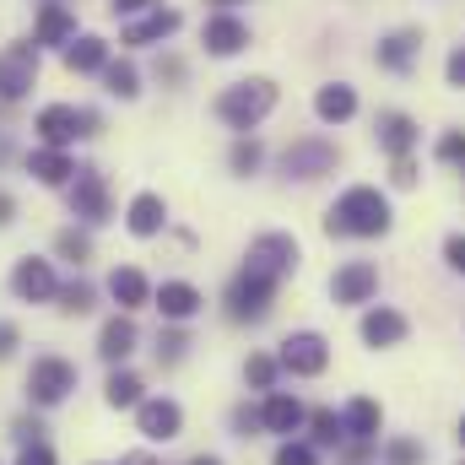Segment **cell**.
<instances>
[{
	"label": "cell",
	"instance_id": "d4e9b609",
	"mask_svg": "<svg viewBox=\"0 0 465 465\" xmlns=\"http://www.w3.org/2000/svg\"><path fill=\"white\" fill-rule=\"evenodd\" d=\"M141 347V331H135V320L130 314H114L104 331H98V357L109 362V368H124V357Z\"/></svg>",
	"mask_w": 465,
	"mask_h": 465
},
{
	"label": "cell",
	"instance_id": "4fadbf2b",
	"mask_svg": "<svg viewBox=\"0 0 465 465\" xmlns=\"http://www.w3.org/2000/svg\"><path fill=\"white\" fill-rule=\"evenodd\" d=\"M11 292H16L22 303H54V298H60V276H54L49 260L22 254V260L11 265Z\"/></svg>",
	"mask_w": 465,
	"mask_h": 465
},
{
	"label": "cell",
	"instance_id": "f35d334b",
	"mask_svg": "<svg viewBox=\"0 0 465 465\" xmlns=\"http://www.w3.org/2000/svg\"><path fill=\"white\" fill-rule=\"evenodd\" d=\"M422 460H428V450L417 439H390L384 444V465H422Z\"/></svg>",
	"mask_w": 465,
	"mask_h": 465
},
{
	"label": "cell",
	"instance_id": "60d3db41",
	"mask_svg": "<svg viewBox=\"0 0 465 465\" xmlns=\"http://www.w3.org/2000/svg\"><path fill=\"white\" fill-rule=\"evenodd\" d=\"M444 82H450L455 93H465V44H455V49L444 54Z\"/></svg>",
	"mask_w": 465,
	"mask_h": 465
},
{
	"label": "cell",
	"instance_id": "7402d4cb",
	"mask_svg": "<svg viewBox=\"0 0 465 465\" xmlns=\"http://www.w3.org/2000/svg\"><path fill=\"white\" fill-rule=\"evenodd\" d=\"M260 422H265V433H282V439H292V433L309 422V406H303L298 395H282V390H271V395H265V406H260Z\"/></svg>",
	"mask_w": 465,
	"mask_h": 465
},
{
	"label": "cell",
	"instance_id": "7a4b0ae2",
	"mask_svg": "<svg viewBox=\"0 0 465 465\" xmlns=\"http://www.w3.org/2000/svg\"><path fill=\"white\" fill-rule=\"evenodd\" d=\"M276 98H282V93H276V82H271V76H249V82H232L228 93L217 98V119H223L228 130H238V135H249L260 119L276 109Z\"/></svg>",
	"mask_w": 465,
	"mask_h": 465
},
{
	"label": "cell",
	"instance_id": "f6af8a7d",
	"mask_svg": "<svg viewBox=\"0 0 465 465\" xmlns=\"http://www.w3.org/2000/svg\"><path fill=\"white\" fill-rule=\"evenodd\" d=\"M22 347V331H16V320H0V362H11Z\"/></svg>",
	"mask_w": 465,
	"mask_h": 465
},
{
	"label": "cell",
	"instance_id": "f546056e",
	"mask_svg": "<svg viewBox=\"0 0 465 465\" xmlns=\"http://www.w3.org/2000/svg\"><path fill=\"white\" fill-rule=\"evenodd\" d=\"M309 444L314 450H341L347 444V428H341V411H331V406H320V411H309Z\"/></svg>",
	"mask_w": 465,
	"mask_h": 465
},
{
	"label": "cell",
	"instance_id": "9c48e42d",
	"mask_svg": "<svg viewBox=\"0 0 465 465\" xmlns=\"http://www.w3.org/2000/svg\"><path fill=\"white\" fill-rule=\"evenodd\" d=\"M276 362H282V373H292V379H320L325 368H331V341L320 336V331H292L282 351H276Z\"/></svg>",
	"mask_w": 465,
	"mask_h": 465
},
{
	"label": "cell",
	"instance_id": "ffe728a7",
	"mask_svg": "<svg viewBox=\"0 0 465 465\" xmlns=\"http://www.w3.org/2000/svg\"><path fill=\"white\" fill-rule=\"evenodd\" d=\"M373 141H379V152H390V157H411V146L422 141V130H417V119L411 114L384 109V114L373 119Z\"/></svg>",
	"mask_w": 465,
	"mask_h": 465
},
{
	"label": "cell",
	"instance_id": "5bb4252c",
	"mask_svg": "<svg viewBox=\"0 0 465 465\" xmlns=\"http://www.w3.org/2000/svg\"><path fill=\"white\" fill-rule=\"evenodd\" d=\"M373 292H379V265H373V260H347V265L331 276V298H336V309L373 303Z\"/></svg>",
	"mask_w": 465,
	"mask_h": 465
},
{
	"label": "cell",
	"instance_id": "c3c4849f",
	"mask_svg": "<svg viewBox=\"0 0 465 465\" xmlns=\"http://www.w3.org/2000/svg\"><path fill=\"white\" fill-rule=\"evenodd\" d=\"M157 0H109V11L114 16H141V11H152Z\"/></svg>",
	"mask_w": 465,
	"mask_h": 465
},
{
	"label": "cell",
	"instance_id": "3957f363",
	"mask_svg": "<svg viewBox=\"0 0 465 465\" xmlns=\"http://www.w3.org/2000/svg\"><path fill=\"white\" fill-rule=\"evenodd\" d=\"M82 384V368L71 362V357H60V351H44V357H33V368H27V406L33 411H54L60 401H71V390Z\"/></svg>",
	"mask_w": 465,
	"mask_h": 465
},
{
	"label": "cell",
	"instance_id": "f1b7e54d",
	"mask_svg": "<svg viewBox=\"0 0 465 465\" xmlns=\"http://www.w3.org/2000/svg\"><path fill=\"white\" fill-rule=\"evenodd\" d=\"M104 401H109L114 411H135V406L146 401V384H141V373H130V368H109V384H104Z\"/></svg>",
	"mask_w": 465,
	"mask_h": 465
},
{
	"label": "cell",
	"instance_id": "d6986e66",
	"mask_svg": "<svg viewBox=\"0 0 465 465\" xmlns=\"http://www.w3.org/2000/svg\"><path fill=\"white\" fill-rule=\"evenodd\" d=\"M76 38V11L65 0H44L38 5V22H33V44L38 49H65Z\"/></svg>",
	"mask_w": 465,
	"mask_h": 465
},
{
	"label": "cell",
	"instance_id": "db71d44e",
	"mask_svg": "<svg viewBox=\"0 0 465 465\" xmlns=\"http://www.w3.org/2000/svg\"><path fill=\"white\" fill-rule=\"evenodd\" d=\"M212 5H217V11H232V5H238V0H212Z\"/></svg>",
	"mask_w": 465,
	"mask_h": 465
},
{
	"label": "cell",
	"instance_id": "f907efd6",
	"mask_svg": "<svg viewBox=\"0 0 465 465\" xmlns=\"http://www.w3.org/2000/svg\"><path fill=\"white\" fill-rule=\"evenodd\" d=\"M119 465H163V460H152V455H124Z\"/></svg>",
	"mask_w": 465,
	"mask_h": 465
},
{
	"label": "cell",
	"instance_id": "7dc6e473",
	"mask_svg": "<svg viewBox=\"0 0 465 465\" xmlns=\"http://www.w3.org/2000/svg\"><path fill=\"white\" fill-rule=\"evenodd\" d=\"M16 465H54V450H49V444H22Z\"/></svg>",
	"mask_w": 465,
	"mask_h": 465
},
{
	"label": "cell",
	"instance_id": "30bf717a",
	"mask_svg": "<svg viewBox=\"0 0 465 465\" xmlns=\"http://www.w3.org/2000/svg\"><path fill=\"white\" fill-rule=\"evenodd\" d=\"M65 195H71V217L82 228H104L109 223V179L98 168H76V179L65 184Z\"/></svg>",
	"mask_w": 465,
	"mask_h": 465
},
{
	"label": "cell",
	"instance_id": "cb8c5ba5",
	"mask_svg": "<svg viewBox=\"0 0 465 465\" xmlns=\"http://www.w3.org/2000/svg\"><path fill=\"white\" fill-rule=\"evenodd\" d=\"M124 228L135 232V238H157V232L168 228V201H163L157 190H141V195L124 206Z\"/></svg>",
	"mask_w": 465,
	"mask_h": 465
},
{
	"label": "cell",
	"instance_id": "bcb514c9",
	"mask_svg": "<svg viewBox=\"0 0 465 465\" xmlns=\"http://www.w3.org/2000/svg\"><path fill=\"white\" fill-rule=\"evenodd\" d=\"M157 82L179 87V82H184V60H179V54H163V60H157Z\"/></svg>",
	"mask_w": 465,
	"mask_h": 465
},
{
	"label": "cell",
	"instance_id": "ac0fdd59",
	"mask_svg": "<svg viewBox=\"0 0 465 465\" xmlns=\"http://www.w3.org/2000/svg\"><path fill=\"white\" fill-rule=\"evenodd\" d=\"M152 309L163 314V325H190V320L206 309V298H201L195 282H163V287L152 292Z\"/></svg>",
	"mask_w": 465,
	"mask_h": 465
},
{
	"label": "cell",
	"instance_id": "1f68e13d",
	"mask_svg": "<svg viewBox=\"0 0 465 465\" xmlns=\"http://www.w3.org/2000/svg\"><path fill=\"white\" fill-rule=\"evenodd\" d=\"M104 93L119 98V104H130V98L141 93V71H135L130 60H109V65H104Z\"/></svg>",
	"mask_w": 465,
	"mask_h": 465
},
{
	"label": "cell",
	"instance_id": "7c38bea8",
	"mask_svg": "<svg viewBox=\"0 0 465 465\" xmlns=\"http://www.w3.org/2000/svg\"><path fill=\"white\" fill-rule=\"evenodd\" d=\"M422 27H395V33H384L379 44H373V65L379 71H390V76H411L417 71V60H422Z\"/></svg>",
	"mask_w": 465,
	"mask_h": 465
},
{
	"label": "cell",
	"instance_id": "6da1fadb",
	"mask_svg": "<svg viewBox=\"0 0 465 465\" xmlns=\"http://www.w3.org/2000/svg\"><path fill=\"white\" fill-rule=\"evenodd\" d=\"M395 228L390 195L373 184H351L336 195V206L325 212V238H384Z\"/></svg>",
	"mask_w": 465,
	"mask_h": 465
},
{
	"label": "cell",
	"instance_id": "603a6c76",
	"mask_svg": "<svg viewBox=\"0 0 465 465\" xmlns=\"http://www.w3.org/2000/svg\"><path fill=\"white\" fill-rule=\"evenodd\" d=\"M152 282H146V271H135V265H114L109 271V298L119 303V314H135V309H146L152 303Z\"/></svg>",
	"mask_w": 465,
	"mask_h": 465
},
{
	"label": "cell",
	"instance_id": "ab89813d",
	"mask_svg": "<svg viewBox=\"0 0 465 465\" xmlns=\"http://www.w3.org/2000/svg\"><path fill=\"white\" fill-rule=\"evenodd\" d=\"M232 433H238V439H254V433H265L260 411H254V406H232Z\"/></svg>",
	"mask_w": 465,
	"mask_h": 465
},
{
	"label": "cell",
	"instance_id": "52a82bcc",
	"mask_svg": "<svg viewBox=\"0 0 465 465\" xmlns=\"http://www.w3.org/2000/svg\"><path fill=\"white\" fill-rule=\"evenodd\" d=\"M298 260H303V249L292 232H260V238H249V254H243V265L271 276V282H287L298 271Z\"/></svg>",
	"mask_w": 465,
	"mask_h": 465
},
{
	"label": "cell",
	"instance_id": "277c9868",
	"mask_svg": "<svg viewBox=\"0 0 465 465\" xmlns=\"http://www.w3.org/2000/svg\"><path fill=\"white\" fill-rule=\"evenodd\" d=\"M276 287L282 282H271V276H260V271L243 265L228 282V292H223V314H228L232 325H260L271 314V303H276Z\"/></svg>",
	"mask_w": 465,
	"mask_h": 465
},
{
	"label": "cell",
	"instance_id": "4dcf8cb0",
	"mask_svg": "<svg viewBox=\"0 0 465 465\" xmlns=\"http://www.w3.org/2000/svg\"><path fill=\"white\" fill-rule=\"evenodd\" d=\"M54 309H60L65 320H82V314H93V309H98V287L76 276V282H65V287H60V298H54Z\"/></svg>",
	"mask_w": 465,
	"mask_h": 465
},
{
	"label": "cell",
	"instance_id": "74e56055",
	"mask_svg": "<svg viewBox=\"0 0 465 465\" xmlns=\"http://www.w3.org/2000/svg\"><path fill=\"white\" fill-rule=\"evenodd\" d=\"M433 152H439V163H444V168H455V173H465V130H444Z\"/></svg>",
	"mask_w": 465,
	"mask_h": 465
},
{
	"label": "cell",
	"instance_id": "d590c367",
	"mask_svg": "<svg viewBox=\"0 0 465 465\" xmlns=\"http://www.w3.org/2000/svg\"><path fill=\"white\" fill-rule=\"evenodd\" d=\"M184 351H190V331H184V325H163V331H157V362H163V368L184 362Z\"/></svg>",
	"mask_w": 465,
	"mask_h": 465
},
{
	"label": "cell",
	"instance_id": "4316f807",
	"mask_svg": "<svg viewBox=\"0 0 465 465\" xmlns=\"http://www.w3.org/2000/svg\"><path fill=\"white\" fill-rule=\"evenodd\" d=\"M314 114H320V124H347L357 114V87L351 82H325L314 93Z\"/></svg>",
	"mask_w": 465,
	"mask_h": 465
},
{
	"label": "cell",
	"instance_id": "681fc988",
	"mask_svg": "<svg viewBox=\"0 0 465 465\" xmlns=\"http://www.w3.org/2000/svg\"><path fill=\"white\" fill-rule=\"evenodd\" d=\"M11 223H16V201L0 190V228H11Z\"/></svg>",
	"mask_w": 465,
	"mask_h": 465
},
{
	"label": "cell",
	"instance_id": "2e32d148",
	"mask_svg": "<svg viewBox=\"0 0 465 465\" xmlns=\"http://www.w3.org/2000/svg\"><path fill=\"white\" fill-rule=\"evenodd\" d=\"M357 336H362V347H373V351H390V347H401V341L411 336V320H406L401 309H390V303H373V309L362 314V325H357Z\"/></svg>",
	"mask_w": 465,
	"mask_h": 465
},
{
	"label": "cell",
	"instance_id": "b9f144b4",
	"mask_svg": "<svg viewBox=\"0 0 465 465\" xmlns=\"http://www.w3.org/2000/svg\"><path fill=\"white\" fill-rule=\"evenodd\" d=\"M11 439H16V444H44V422H38V417H16V422H11Z\"/></svg>",
	"mask_w": 465,
	"mask_h": 465
},
{
	"label": "cell",
	"instance_id": "f5cc1de1",
	"mask_svg": "<svg viewBox=\"0 0 465 465\" xmlns=\"http://www.w3.org/2000/svg\"><path fill=\"white\" fill-rule=\"evenodd\" d=\"M190 465H223V460H217V455H195Z\"/></svg>",
	"mask_w": 465,
	"mask_h": 465
},
{
	"label": "cell",
	"instance_id": "e0dca14e",
	"mask_svg": "<svg viewBox=\"0 0 465 465\" xmlns=\"http://www.w3.org/2000/svg\"><path fill=\"white\" fill-rule=\"evenodd\" d=\"M201 44H206V54L232 60V54H243V49L254 44V33H249V22H243V16L217 11V16H206V27H201Z\"/></svg>",
	"mask_w": 465,
	"mask_h": 465
},
{
	"label": "cell",
	"instance_id": "8992f818",
	"mask_svg": "<svg viewBox=\"0 0 465 465\" xmlns=\"http://www.w3.org/2000/svg\"><path fill=\"white\" fill-rule=\"evenodd\" d=\"M336 163H341V146H336V141H325V135H303V141H292V146L282 152V179L314 184V179L336 173Z\"/></svg>",
	"mask_w": 465,
	"mask_h": 465
},
{
	"label": "cell",
	"instance_id": "11a10c76",
	"mask_svg": "<svg viewBox=\"0 0 465 465\" xmlns=\"http://www.w3.org/2000/svg\"><path fill=\"white\" fill-rule=\"evenodd\" d=\"M460 465H465V460H460Z\"/></svg>",
	"mask_w": 465,
	"mask_h": 465
},
{
	"label": "cell",
	"instance_id": "484cf974",
	"mask_svg": "<svg viewBox=\"0 0 465 465\" xmlns=\"http://www.w3.org/2000/svg\"><path fill=\"white\" fill-rule=\"evenodd\" d=\"M27 173H33L38 184H49V190H65V184L76 179V163H71V152H60V146H38V152H27Z\"/></svg>",
	"mask_w": 465,
	"mask_h": 465
},
{
	"label": "cell",
	"instance_id": "836d02e7",
	"mask_svg": "<svg viewBox=\"0 0 465 465\" xmlns=\"http://www.w3.org/2000/svg\"><path fill=\"white\" fill-rule=\"evenodd\" d=\"M276 379H282V362H276L271 351H254V357L243 362V384H249V390H265V395H271Z\"/></svg>",
	"mask_w": 465,
	"mask_h": 465
},
{
	"label": "cell",
	"instance_id": "e575fe53",
	"mask_svg": "<svg viewBox=\"0 0 465 465\" xmlns=\"http://www.w3.org/2000/svg\"><path fill=\"white\" fill-rule=\"evenodd\" d=\"M260 163H265V146L254 141V135H238L228 152V168L238 173V179H249V173H260Z\"/></svg>",
	"mask_w": 465,
	"mask_h": 465
},
{
	"label": "cell",
	"instance_id": "8d00e7d4",
	"mask_svg": "<svg viewBox=\"0 0 465 465\" xmlns=\"http://www.w3.org/2000/svg\"><path fill=\"white\" fill-rule=\"evenodd\" d=\"M271 465H320V450L303 444V439H282L276 455H271Z\"/></svg>",
	"mask_w": 465,
	"mask_h": 465
},
{
	"label": "cell",
	"instance_id": "7bdbcfd3",
	"mask_svg": "<svg viewBox=\"0 0 465 465\" xmlns=\"http://www.w3.org/2000/svg\"><path fill=\"white\" fill-rule=\"evenodd\" d=\"M444 265H450L455 276H465V232H450V238H444Z\"/></svg>",
	"mask_w": 465,
	"mask_h": 465
},
{
	"label": "cell",
	"instance_id": "d6a6232c",
	"mask_svg": "<svg viewBox=\"0 0 465 465\" xmlns=\"http://www.w3.org/2000/svg\"><path fill=\"white\" fill-rule=\"evenodd\" d=\"M54 254H60V260H71V265L82 271V265L93 260V232H87V228H60V232H54Z\"/></svg>",
	"mask_w": 465,
	"mask_h": 465
},
{
	"label": "cell",
	"instance_id": "816d5d0a",
	"mask_svg": "<svg viewBox=\"0 0 465 465\" xmlns=\"http://www.w3.org/2000/svg\"><path fill=\"white\" fill-rule=\"evenodd\" d=\"M455 444L465 450V411H460V422H455Z\"/></svg>",
	"mask_w": 465,
	"mask_h": 465
},
{
	"label": "cell",
	"instance_id": "ee69618b",
	"mask_svg": "<svg viewBox=\"0 0 465 465\" xmlns=\"http://www.w3.org/2000/svg\"><path fill=\"white\" fill-rule=\"evenodd\" d=\"M390 184H395V190H417V163H411V157H395Z\"/></svg>",
	"mask_w": 465,
	"mask_h": 465
},
{
	"label": "cell",
	"instance_id": "8fae6325",
	"mask_svg": "<svg viewBox=\"0 0 465 465\" xmlns=\"http://www.w3.org/2000/svg\"><path fill=\"white\" fill-rule=\"evenodd\" d=\"M135 433H141L146 444H173V439L184 433V406L168 401V395H146V401L135 406Z\"/></svg>",
	"mask_w": 465,
	"mask_h": 465
},
{
	"label": "cell",
	"instance_id": "ba28073f",
	"mask_svg": "<svg viewBox=\"0 0 465 465\" xmlns=\"http://www.w3.org/2000/svg\"><path fill=\"white\" fill-rule=\"evenodd\" d=\"M38 87V44H5L0 49V104H22Z\"/></svg>",
	"mask_w": 465,
	"mask_h": 465
},
{
	"label": "cell",
	"instance_id": "5b68a950",
	"mask_svg": "<svg viewBox=\"0 0 465 465\" xmlns=\"http://www.w3.org/2000/svg\"><path fill=\"white\" fill-rule=\"evenodd\" d=\"M104 130V119L93 114V109H76V104H49V109H38L33 119V135H38V146H76L82 135H98Z\"/></svg>",
	"mask_w": 465,
	"mask_h": 465
},
{
	"label": "cell",
	"instance_id": "44dd1931",
	"mask_svg": "<svg viewBox=\"0 0 465 465\" xmlns=\"http://www.w3.org/2000/svg\"><path fill=\"white\" fill-rule=\"evenodd\" d=\"M341 428H347L351 444H379V428H384V406L373 395H351L341 406Z\"/></svg>",
	"mask_w": 465,
	"mask_h": 465
},
{
	"label": "cell",
	"instance_id": "83f0119b",
	"mask_svg": "<svg viewBox=\"0 0 465 465\" xmlns=\"http://www.w3.org/2000/svg\"><path fill=\"white\" fill-rule=\"evenodd\" d=\"M104 65H109V44H104L98 33H82V38L65 44V71L93 76V71H104Z\"/></svg>",
	"mask_w": 465,
	"mask_h": 465
},
{
	"label": "cell",
	"instance_id": "9a60e30c",
	"mask_svg": "<svg viewBox=\"0 0 465 465\" xmlns=\"http://www.w3.org/2000/svg\"><path fill=\"white\" fill-rule=\"evenodd\" d=\"M179 11L173 5H152V11H141V16H130L124 22V33H119V44L124 49H152V44H163V38H173L179 33Z\"/></svg>",
	"mask_w": 465,
	"mask_h": 465
}]
</instances>
